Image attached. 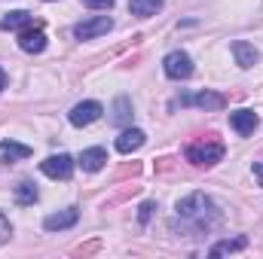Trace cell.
Here are the masks:
<instances>
[{
	"instance_id": "obj_1",
	"label": "cell",
	"mask_w": 263,
	"mask_h": 259,
	"mask_svg": "<svg viewBox=\"0 0 263 259\" xmlns=\"http://www.w3.org/2000/svg\"><path fill=\"white\" fill-rule=\"evenodd\" d=\"M178 223L190 235H205L220 223V210L205 192H190L184 201H178Z\"/></svg>"
},
{
	"instance_id": "obj_2",
	"label": "cell",
	"mask_w": 263,
	"mask_h": 259,
	"mask_svg": "<svg viewBox=\"0 0 263 259\" xmlns=\"http://www.w3.org/2000/svg\"><path fill=\"white\" fill-rule=\"evenodd\" d=\"M223 143L220 140H214V134H208V137H202V140H193L190 146H187V162H193L196 168H211V165H217L220 159H223Z\"/></svg>"
},
{
	"instance_id": "obj_3",
	"label": "cell",
	"mask_w": 263,
	"mask_h": 259,
	"mask_svg": "<svg viewBox=\"0 0 263 259\" xmlns=\"http://www.w3.org/2000/svg\"><path fill=\"white\" fill-rule=\"evenodd\" d=\"M162 70H165V76H168V79H190V76H193V58H190L187 52L175 49V52H168V55H165Z\"/></svg>"
},
{
	"instance_id": "obj_4",
	"label": "cell",
	"mask_w": 263,
	"mask_h": 259,
	"mask_svg": "<svg viewBox=\"0 0 263 259\" xmlns=\"http://www.w3.org/2000/svg\"><path fill=\"white\" fill-rule=\"evenodd\" d=\"M110 28H114V18L110 15H92V18H86V21H80L73 28V37L77 40H95V37L107 34Z\"/></svg>"
},
{
	"instance_id": "obj_5",
	"label": "cell",
	"mask_w": 263,
	"mask_h": 259,
	"mask_svg": "<svg viewBox=\"0 0 263 259\" xmlns=\"http://www.w3.org/2000/svg\"><path fill=\"white\" fill-rule=\"evenodd\" d=\"M40 171H43L46 177H52V180H70V174H73V159H70L67 153L49 156V159L40 162Z\"/></svg>"
},
{
	"instance_id": "obj_6",
	"label": "cell",
	"mask_w": 263,
	"mask_h": 259,
	"mask_svg": "<svg viewBox=\"0 0 263 259\" xmlns=\"http://www.w3.org/2000/svg\"><path fill=\"white\" fill-rule=\"evenodd\" d=\"M101 113H104V107H101L98 101H83V104H77V107L67 113V119H70V125L86 128V125L98 122V119H101Z\"/></svg>"
},
{
	"instance_id": "obj_7",
	"label": "cell",
	"mask_w": 263,
	"mask_h": 259,
	"mask_svg": "<svg viewBox=\"0 0 263 259\" xmlns=\"http://www.w3.org/2000/svg\"><path fill=\"white\" fill-rule=\"evenodd\" d=\"M18 46H22L25 52H31V55H40V52L46 49V31H43L40 25L25 28V31L18 34Z\"/></svg>"
},
{
	"instance_id": "obj_8",
	"label": "cell",
	"mask_w": 263,
	"mask_h": 259,
	"mask_svg": "<svg viewBox=\"0 0 263 259\" xmlns=\"http://www.w3.org/2000/svg\"><path fill=\"white\" fill-rule=\"evenodd\" d=\"M181 104H184V107L193 104V107H202V110H223V107H227V98L205 89V92H199V95H184Z\"/></svg>"
},
{
	"instance_id": "obj_9",
	"label": "cell",
	"mask_w": 263,
	"mask_h": 259,
	"mask_svg": "<svg viewBox=\"0 0 263 259\" xmlns=\"http://www.w3.org/2000/svg\"><path fill=\"white\" fill-rule=\"evenodd\" d=\"M77 220H80V210H77V207H65V210H59V213H49V217L43 220V229H46V232H65L70 226H77Z\"/></svg>"
},
{
	"instance_id": "obj_10",
	"label": "cell",
	"mask_w": 263,
	"mask_h": 259,
	"mask_svg": "<svg viewBox=\"0 0 263 259\" xmlns=\"http://www.w3.org/2000/svg\"><path fill=\"white\" fill-rule=\"evenodd\" d=\"M104 162H107V149H104V146H89V149H83V156H80L77 165H80L83 171L95 174V171L104 168Z\"/></svg>"
},
{
	"instance_id": "obj_11",
	"label": "cell",
	"mask_w": 263,
	"mask_h": 259,
	"mask_svg": "<svg viewBox=\"0 0 263 259\" xmlns=\"http://www.w3.org/2000/svg\"><path fill=\"white\" fill-rule=\"evenodd\" d=\"M230 125L242 137H248V134L257 131V113L254 110H236V113H230Z\"/></svg>"
},
{
	"instance_id": "obj_12",
	"label": "cell",
	"mask_w": 263,
	"mask_h": 259,
	"mask_svg": "<svg viewBox=\"0 0 263 259\" xmlns=\"http://www.w3.org/2000/svg\"><path fill=\"white\" fill-rule=\"evenodd\" d=\"M144 140H147V134H144L141 128H126L120 137H117V153L129 156V153H135V149L144 146Z\"/></svg>"
},
{
	"instance_id": "obj_13",
	"label": "cell",
	"mask_w": 263,
	"mask_h": 259,
	"mask_svg": "<svg viewBox=\"0 0 263 259\" xmlns=\"http://www.w3.org/2000/svg\"><path fill=\"white\" fill-rule=\"evenodd\" d=\"M31 25H34V18H31V12H25V9H15V12H9V15L0 18V28H3V31H25V28H31Z\"/></svg>"
},
{
	"instance_id": "obj_14",
	"label": "cell",
	"mask_w": 263,
	"mask_h": 259,
	"mask_svg": "<svg viewBox=\"0 0 263 259\" xmlns=\"http://www.w3.org/2000/svg\"><path fill=\"white\" fill-rule=\"evenodd\" d=\"M233 55H236V64L239 67H254V61H257V49L251 46V43H245V40H236L233 43Z\"/></svg>"
},
{
	"instance_id": "obj_15",
	"label": "cell",
	"mask_w": 263,
	"mask_h": 259,
	"mask_svg": "<svg viewBox=\"0 0 263 259\" xmlns=\"http://www.w3.org/2000/svg\"><path fill=\"white\" fill-rule=\"evenodd\" d=\"M28 156H31V146L15 143V140H0V159L3 162H18V159H28Z\"/></svg>"
},
{
	"instance_id": "obj_16",
	"label": "cell",
	"mask_w": 263,
	"mask_h": 259,
	"mask_svg": "<svg viewBox=\"0 0 263 259\" xmlns=\"http://www.w3.org/2000/svg\"><path fill=\"white\" fill-rule=\"evenodd\" d=\"M248 247V238H223V241H217L211 250H208V256H223V253H236V250H245Z\"/></svg>"
},
{
	"instance_id": "obj_17",
	"label": "cell",
	"mask_w": 263,
	"mask_h": 259,
	"mask_svg": "<svg viewBox=\"0 0 263 259\" xmlns=\"http://www.w3.org/2000/svg\"><path fill=\"white\" fill-rule=\"evenodd\" d=\"M132 116H135V113H132V101L120 95V98L114 101V116H110V122H114V125H132Z\"/></svg>"
},
{
	"instance_id": "obj_18",
	"label": "cell",
	"mask_w": 263,
	"mask_h": 259,
	"mask_svg": "<svg viewBox=\"0 0 263 259\" xmlns=\"http://www.w3.org/2000/svg\"><path fill=\"white\" fill-rule=\"evenodd\" d=\"M162 3L165 0H129V9L135 15H141V18H150V15H156L162 9Z\"/></svg>"
},
{
	"instance_id": "obj_19",
	"label": "cell",
	"mask_w": 263,
	"mask_h": 259,
	"mask_svg": "<svg viewBox=\"0 0 263 259\" xmlns=\"http://www.w3.org/2000/svg\"><path fill=\"white\" fill-rule=\"evenodd\" d=\"M37 198H40V192H37V186H34L31 180H22V183L15 186V204L28 207V204H34Z\"/></svg>"
},
{
	"instance_id": "obj_20",
	"label": "cell",
	"mask_w": 263,
	"mask_h": 259,
	"mask_svg": "<svg viewBox=\"0 0 263 259\" xmlns=\"http://www.w3.org/2000/svg\"><path fill=\"white\" fill-rule=\"evenodd\" d=\"M9 238H12V223H9V220H6V213L0 210V244H6Z\"/></svg>"
},
{
	"instance_id": "obj_21",
	"label": "cell",
	"mask_w": 263,
	"mask_h": 259,
	"mask_svg": "<svg viewBox=\"0 0 263 259\" xmlns=\"http://www.w3.org/2000/svg\"><path fill=\"white\" fill-rule=\"evenodd\" d=\"M153 210H156V204H153V201H144V204H141V213H138V220H141V223H147V220L153 217Z\"/></svg>"
},
{
	"instance_id": "obj_22",
	"label": "cell",
	"mask_w": 263,
	"mask_h": 259,
	"mask_svg": "<svg viewBox=\"0 0 263 259\" xmlns=\"http://www.w3.org/2000/svg\"><path fill=\"white\" fill-rule=\"evenodd\" d=\"M83 6H89V9H110L114 6V0H80Z\"/></svg>"
},
{
	"instance_id": "obj_23",
	"label": "cell",
	"mask_w": 263,
	"mask_h": 259,
	"mask_svg": "<svg viewBox=\"0 0 263 259\" xmlns=\"http://www.w3.org/2000/svg\"><path fill=\"white\" fill-rule=\"evenodd\" d=\"M254 174H257V180H260V186H263V162H254Z\"/></svg>"
},
{
	"instance_id": "obj_24",
	"label": "cell",
	"mask_w": 263,
	"mask_h": 259,
	"mask_svg": "<svg viewBox=\"0 0 263 259\" xmlns=\"http://www.w3.org/2000/svg\"><path fill=\"white\" fill-rule=\"evenodd\" d=\"M6 89V73H3V67H0V92Z\"/></svg>"
}]
</instances>
